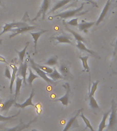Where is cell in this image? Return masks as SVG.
<instances>
[{"label":"cell","instance_id":"obj_1","mask_svg":"<svg viewBox=\"0 0 117 131\" xmlns=\"http://www.w3.org/2000/svg\"><path fill=\"white\" fill-rule=\"evenodd\" d=\"M86 3L88 4H90L88 2H84V3H82V5L80 7H79L77 9H73V10H67V11H65V12H60L59 14H56L55 16H53V17H59V18H71V17H73V16H81L82 14H86V12H88V10L86 11V12H82L83 8H84V4H86Z\"/></svg>","mask_w":117,"mask_h":131},{"label":"cell","instance_id":"obj_2","mask_svg":"<svg viewBox=\"0 0 117 131\" xmlns=\"http://www.w3.org/2000/svg\"><path fill=\"white\" fill-rule=\"evenodd\" d=\"M29 61H30V63L31 68H32L34 71H36L37 74H38L40 77L42 78L43 80H45V81L47 82V83H48L55 84V81H53L52 79H51L47 76L46 72H45L43 71L42 70L40 69L39 68L37 67L36 65L35 64V61H34V59H33L30 56H29Z\"/></svg>","mask_w":117,"mask_h":131},{"label":"cell","instance_id":"obj_3","mask_svg":"<svg viewBox=\"0 0 117 131\" xmlns=\"http://www.w3.org/2000/svg\"><path fill=\"white\" fill-rule=\"evenodd\" d=\"M50 2H51V0H43V3H42V5H41V8H40V10H39L38 12V14H36V17L32 19L33 21L36 20L41 16H42V19H43V20H45V15H46L47 11L48 10V9H49V5H50Z\"/></svg>","mask_w":117,"mask_h":131},{"label":"cell","instance_id":"obj_4","mask_svg":"<svg viewBox=\"0 0 117 131\" xmlns=\"http://www.w3.org/2000/svg\"><path fill=\"white\" fill-rule=\"evenodd\" d=\"M116 116H117V110L116 106L115 104L114 100H112V108H111V113L110 115V118H109V124L108 128L109 129L112 128L113 126H114L116 122Z\"/></svg>","mask_w":117,"mask_h":131},{"label":"cell","instance_id":"obj_5","mask_svg":"<svg viewBox=\"0 0 117 131\" xmlns=\"http://www.w3.org/2000/svg\"><path fill=\"white\" fill-rule=\"evenodd\" d=\"M36 27L34 26H30V25H27V26L24 27H17V28L13 29L10 31L12 32V34L10 35L9 38H12L17 35L21 34H24L25 32H28L30 31L31 30L35 29Z\"/></svg>","mask_w":117,"mask_h":131},{"label":"cell","instance_id":"obj_6","mask_svg":"<svg viewBox=\"0 0 117 131\" xmlns=\"http://www.w3.org/2000/svg\"><path fill=\"white\" fill-rule=\"evenodd\" d=\"M28 25L26 23H23V22H13L10 23H6L4 27H3V31L2 33L0 34V36L2 35L5 34V33L10 31L13 29L17 28V27H24L27 26Z\"/></svg>","mask_w":117,"mask_h":131},{"label":"cell","instance_id":"obj_7","mask_svg":"<svg viewBox=\"0 0 117 131\" xmlns=\"http://www.w3.org/2000/svg\"><path fill=\"white\" fill-rule=\"evenodd\" d=\"M82 109H80V110L77 112V113H76L75 116H73V117H71V118L70 119L62 131H69L70 129L73 128L79 127V124H78L77 122V117L79 116V115H80V113L82 112Z\"/></svg>","mask_w":117,"mask_h":131},{"label":"cell","instance_id":"obj_8","mask_svg":"<svg viewBox=\"0 0 117 131\" xmlns=\"http://www.w3.org/2000/svg\"><path fill=\"white\" fill-rule=\"evenodd\" d=\"M63 87L66 90V93L64 96L61 97V98H58L55 101H60L62 102V104H63L64 106H68L69 102V97H70V93H71V88H70L69 83H66L64 85H63Z\"/></svg>","mask_w":117,"mask_h":131},{"label":"cell","instance_id":"obj_9","mask_svg":"<svg viewBox=\"0 0 117 131\" xmlns=\"http://www.w3.org/2000/svg\"><path fill=\"white\" fill-rule=\"evenodd\" d=\"M34 90L33 89L32 92H31L30 97H29V98H27V100H25L23 103H22V104H19V103H17V102H16L15 103H14V106L17 107V108H22V109H23V108H25V107H27V106H35V104H34L32 102V99L33 98H34Z\"/></svg>","mask_w":117,"mask_h":131},{"label":"cell","instance_id":"obj_10","mask_svg":"<svg viewBox=\"0 0 117 131\" xmlns=\"http://www.w3.org/2000/svg\"><path fill=\"white\" fill-rule=\"evenodd\" d=\"M28 68V64H27V59L23 62V63H21L19 66V68H18V73L20 75H21L23 81V83L25 85H27V70Z\"/></svg>","mask_w":117,"mask_h":131},{"label":"cell","instance_id":"obj_11","mask_svg":"<svg viewBox=\"0 0 117 131\" xmlns=\"http://www.w3.org/2000/svg\"><path fill=\"white\" fill-rule=\"evenodd\" d=\"M37 119V117L34 118L33 120L30 121V122H28L26 124H23V122H21L20 124H18L16 126L14 127V128H8V129H6V130H4V131H22L24 129L27 128L30 126L31 124H32L33 122H36V120Z\"/></svg>","mask_w":117,"mask_h":131},{"label":"cell","instance_id":"obj_12","mask_svg":"<svg viewBox=\"0 0 117 131\" xmlns=\"http://www.w3.org/2000/svg\"><path fill=\"white\" fill-rule=\"evenodd\" d=\"M16 102V98H10V99H8V100H6V102L4 103H1L0 104V111H8L9 109L10 108V107L12 106H13L14 104V103Z\"/></svg>","mask_w":117,"mask_h":131},{"label":"cell","instance_id":"obj_13","mask_svg":"<svg viewBox=\"0 0 117 131\" xmlns=\"http://www.w3.org/2000/svg\"><path fill=\"white\" fill-rule=\"evenodd\" d=\"M110 6H111V0H108L106 2V4H105V5L104 8H103L102 12H101L100 16H99V17L98 20H97V21H96V23H95L96 25H98L99 24H100L101 22L103 20V18H105V16H106L107 13H108V10L109 9H110Z\"/></svg>","mask_w":117,"mask_h":131},{"label":"cell","instance_id":"obj_14","mask_svg":"<svg viewBox=\"0 0 117 131\" xmlns=\"http://www.w3.org/2000/svg\"><path fill=\"white\" fill-rule=\"evenodd\" d=\"M96 23L95 22H86V21H84V20H82V23H80V24H78V27H79V29L80 31H84V32H88V29H90V27H92L94 24H95Z\"/></svg>","mask_w":117,"mask_h":131},{"label":"cell","instance_id":"obj_15","mask_svg":"<svg viewBox=\"0 0 117 131\" xmlns=\"http://www.w3.org/2000/svg\"><path fill=\"white\" fill-rule=\"evenodd\" d=\"M10 66H11L12 68V77H11V79H10V94H12L13 85H14V83L15 82V80H16V73L18 72V68L16 67V66L14 65V64H11Z\"/></svg>","mask_w":117,"mask_h":131},{"label":"cell","instance_id":"obj_16","mask_svg":"<svg viewBox=\"0 0 117 131\" xmlns=\"http://www.w3.org/2000/svg\"><path fill=\"white\" fill-rule=\"evenodd\" d=\"M47 30H42L40 31H37V32H30V35L32 36L33 39H34V49L35 53L37 52V43H38V40L39 38L41 37L42 34H43L44 33L47 32Z\"/></svg>","mask_w":117,"mask_h":131},{"label":"cell","instance_id":"obj_17","mask_svg":"<svg viewBox=\"0 0 117 131\" xmlns=\"http://www.w3.org/2000/svg\"><path fill=\"white\" fill-rule=\"evenodd\" d=\"M73 0H61V1H60L57 3V4H55V6H53V8H51V10H50V12H49V14L50 13H52V12H54L56 10H59L60 8H62L64 6H65L66 5H67L68 4H69L70 2H72Z\"/></svg>","mask_w":117,"mask_h":131},{"label":"cell","instance_id":"obj_18","mask_svg":"<svg viewBox=\"0 0 117 131\" xmlns=\"http://www.w3.org/2000/svg\"><path fill=\"white\" fill-rule=\"evenodd\" d=\"M76 47H77L78 49H80V50H81V51H86V52L88 53L89 54H90V55H93L94 57H98V58H100V57H99L98 55H96V53H95V52L92 51V50H90V49H87V48L86 47V46H85V45H84V43H83V42H81V41H78L77 44V45H76Z\"/></svg>","mask_w":117,"mask_h":131},{"label":"cell","instance_id":"obj_19","mask_svg":"<svg viewBox=\"0 0 117 131\" xmlns=\"http://www.w3.org/2000/svg\"><path fill=\"white\" fill-rule=\"evenodd\" d=\"M23 83V81L22 78H20L18 76H17L16 79V88H15V96H14L15 98H17V96L20 94Z\"/></svg>","mask_w":117,"mask_h":131},{"label":"cell","instance_id":"obj_20","mask_svg":"<svg viewBox=\"0 0 117 131\" xmlns=\"http://www.w3.org/2000/svg\"><path fill=\"white\" fill-rule=\"evenodd\" d=\"M47 74L51 79H52L53 81H57V80L59 79H62L64 78L63 76L61 74L57 71V70H56V68H54V69H53V71L52 73Z\"/></svg>","mask_w":117,"mask_h":131},{"label":"cell","instance_id":"obj_21","mask_svg":"<svg viewBox=\"0 0 117 131\" xmlns=\"http://www.w3.org/2000/svg\"><path fill=\"white\" fill-rule=\"evenodd\" d=\"M55 39L56 40H57L58 43H67V44H70V45H73V42L71 40V38L68 37L67 36H64V35H61V36H58L55 38H53Z\"/></svg>","mask_w":117,"mask_h":131},{"label":"cell","instance_id":"obj_22","mask_svg":"<svg viewBox=\"0 0 117 131\" xmlns=\"http://www.w3.org/2000/svg\"><path fill=\"white\" fill-rule=\"evenodd\" d=\"M29 44H30V42H27L26 43V45H25V47H24V49H23L22 51H18V50H14V51L17 53L18 55V58H19V61H20L21 63H23L24 62V57L25 56V53H26L27 49V47L29 46Z\"/></svg>","mask_w":117,"mask_h":131},{"label":"cell","instance_id":"obj_23","mask_svg":"<svg viewBox=\"0 0 117 131\" xmlns=\"http://www.w3.org/2000/svg\"><path fill=\"white\" fill-rule=\"evenodd\" d=\"M110 114V112H108L107 113H104L103 116V118L101 121L100 124H99V129L97 131H103V129H105L107 127L106 125V120L108 117L109 115Z\"/></svg>","mask_w":117,"mask_h":131},{"label":"cell","instance_id":"obj_24","mask_svg":"<svg viewBox=\"0 0 117 131\" xmlns=\"http://www.w3.org/2000/svg\"><path fill=\"white\" fill-rule=\"evenodd\" d=\"M28 71L29 77L28 78H27V83L29 84V85L30 86V87H32V86L33 81H34V79H38L40 77H39L38 74H34L32 70V68H29Z\"/></svg>","mask_w":117,"mask_h":131},{"label":"cell","instance_id":"obj_25","mask_svg":"<svg viewBox=\"0 0 117 131\" xmlns=\"http://www.w3.org/2000/svg\"><path fill=\"white\" fill-rule=\"evenodd\" d=\"M80 59L82 61V66H83V68H84V71H87L88 72H90V68L88 64V59L89 58L88 55H86V56H80L79 57Z\"/></svg>","mask_w":117,"mask_h":131},{"label":"cell","instance_id":"obj_26","mask_svg":"<svg viewBox=\"0 0 117 131\" xmlns=\"http://www.w3.org/2000/svg\"><path fill=\"white\" fill-rule=\"evenodd\" d=\"M60 74L63 77H69V76H71V72L69 70V68L65 64H62L60 66Z\"/></svg>","mask_w":117,"mask_h":131},{"label":"cell","instance_id":"obj_27","mask_svg":"<svg viewBox=\"0 0 117 131\" xmlns=\"http://www.w3.org/2000/svg\"><path fill=\"white\" fill-rule=\"evenodd\" d=\"M64 24H65V23H64ZM65 27H66V29H67L69 31L70 33H71L73 35L74 38H75V39L77 41H81V42H85V40H84V38H83V37L81 36L80 34H79V33H77L76 31H75L74 30H73V29H71L69 28L67 26H66V25L65 24Z\"/></svg>","mask_w":117,"mask_h":131},{"label":"cell","instance_id":"obj_28","mask_svg":"<svg viewBox=\"0 0 117 131\" xmlns=\"http://www.w3.org/2000/svg\"><path fill=\"white\" fill-rule=\"evenodd\" d=\"M88 98H89V104L91 108L93 109H100V107L99 106L98 103L95 100L94 96H90V97H88Z\"/></svg>","mask_w":117,"mask_h":131},{"label":"cell","instance_id":"obj_29","mask_svg":"<svg viewBox=\"0 0 117 131\" xmlns=\"http://www.w3.org/2000/svg\"><path fill=\"white\" fill-rule=\"evenodd\" d=\"M35 64L36 65L37 67L39 68L40 69L42 70L43 71H44L45 72H46L47 74H51V73H52V72H53V69L52 68L49 67V66H47L40 65V64L36 63V62H35Z\"/></svg>","mask_w":117,"mask_h":131},{"label":"cell","instance_id":"obj_30","mask_svg":"<svg viewBox=\"0 0 117 131\" xmlns=\"http://www.w3.org/2000/svg\"><path fill=\"white\" fill-rule=\"evenodd\" d=\"M80 116H81V117L82 118V119L84 120V123H85V124H86V128H89L90 130V131H95L94 130V129L93 128V127L92 126L91 124H90V121L88 120V119L86 118V117L84 116V115L83 114V113H82V114L80 115Z\"/></svg>","mask_w":117,"mask_h":131},{"label":"cell","instance_id":"obj_31","mask_svg":"<svg viewBox=\"0 0 117 131\" xmlns=\"http://www.w3.org/2000/svg\"><path fill=\"white\" fill-rule=\"evenodd\" d=\"M99 83V81H96V82H94L92 83V85L91 87V89H90V92L89 93V95H88V97H90V96H94V93L96 91V89H97V86H98V84Z\"/></svg>","mask_w":117,"mask_h":131},{"label":"cell","instance_id":"obj_32","mask_svg":"<svg viewBox=\"0 0 117 131\" xmlns=\"http://www.w3.org/2000/svg\"><path fill=\"white\" fill-rule=\"evenodd\" d=\"M45 64L47 66H55L57 64V57H53L50 58L49 59H48L46 62H45Z\"/></svg>","mask_w":117,"mask_h":131},{"label":"cell","instance_id":"obj_33","mask_svg":"<svg viewBox=\"0 0 117 131\" xmlns=\"http://www.w3.org/2000/svg\"><path fill=\"white\" fill-rule=\"evenodd\" d=\"M19 113H20V111H18L16 114L13 115H11V116H9V117L4 116V115H2L0 114V122H6V121L11 120L12 119H13L14 117H15L18 116V115L19 114Z\"/></svg>","mask_w":117,"mask_h":131},{"label":"cell","instance_id":"obj_34","mask_svg":"<svg viewBox=\"0 0 117 131\" xmlns=\"http://www.w3.org/2000/svg\"><path fill=\"white\" fill-rule=\"evenodd\" d=\"M78 19H79L78 17L73 18V19H71L69 21H68L67 24L70 25H72V26H78Z\"/></svg>","mask_w":117,"mask_h":131},{"label":"cell","instance_id":"obj_35","mask_svg":"<svg viewBox=\"0 0 117 131\" xmlns=\"http://www.w3.org/2000/svg\"><path fill=\"white\" fill-rule=\"evenodd\" d=\"M5 77L10 80L11 79V77H12V74L10 73V68L8 66H6V68H5Z\"/></svg>","mask_w":117,"mask_h":131},{"label":"cell","instance_id":"obj_36","mask_svg":"<svg viewBox=\"0 0 117 131\" xmlns=\"http://www.w3.org/2000/svg\"><path fill=\"white\" fill-rule=\"evenodd\" d=\"M0 62H4V63H7V61L5 57H4L2 55H0Z\"/></svg>","mask_w":117,"mask_h":131},{"label":"cell","instance_id":"obj_37","mask_svg":"<svg viewBox=\"0 0 117 131\" xmlns=\"http://www.w3.org/2000/svg\"><path fill=\"white\" fill-rule=\"evenodd\" d=\"M116 53H117V39H116V42H115L114 51V53H113V55H114V56H115V55H116Z\"/></svg>","mask_w":117,"mask_h":131},{"label":"cell","instance_id":"obj_38","mask_svg":"<svg viewBox=\"0 0 117 131\" xmlns=\"http://www.w3.org/2000/svg\"><path fill=\"white\" fill-rule=\"evenodd\" d=\"M88 2H90V4H92L94 6H96V8H98V6H97V4H96V2H94V1H92V0H88Z\"/></svg>","mask_w":117,"mask_h":131},{"label":"cell","instance_id":"obj_39","mask_svg":"<svg viewBox=\"0 0 117 131\" xmlns=\"http://www.w3.org/2000/svg\"><path fill=\"white\" fill-rule=\"evenodd\" d=\"M0 6H2V0H0Z\"/></svg>","mask_w":117,"mask_h":131},{"label":"cell","instance_id":"obj_40","mask_svg":"<svg viewBox=\"0 0 117 131\" xmlns=\"http://www.w3.org/2000/svg\"><path fill=\"white\" fill-rule=\"evenodd\" d=\"M32 131H38V130H36V129H32Z\"/></svg>","mask_w":117,"mask_h":131},{"label":"cell","instance_id":"obj_41","mask_svg":"<svg viewBox=\"0 0 117 131\" xmlns=\"http://www.w3.org/2000/svg\"><path fill=\"white\" fill-rule=\"evenodd\" d=\"M2 101H3V100H2V98H0V104H1V103H2Z\"/></svg>","mask_w":117,"mask_h":131},{"label":"cell","instance_id":"obj_42","mask_svg":"<svg viewBox=\"0 0 117 131\" xmlns=\"http://www.w3.org/2000/svg\"><path fill=\"white\" fill-rule=\"evenodd\" d=\"M82 1H84L85 2H88V0H82ZM88 3H90V2H88Z\"/></svg>","mask_w":117,"mask_h":131},{"label":"cell","instance_id":"obj_43","mask_svg":"<svg viewBox=\"0 0 117 131\" xmlns=\"http://www.w3.org/2000/svg\"><path fill=\"white\" fill-rule=\"evenodd\" d=\"M0 88H1V86H0Z\"/></svg>","mask_w":117,"mask_h":131}]
</instances>
